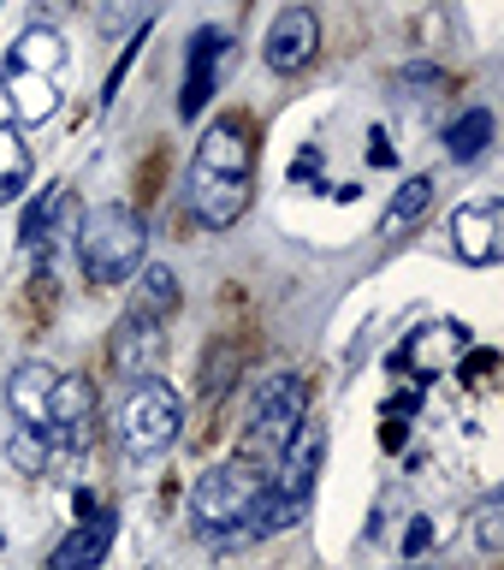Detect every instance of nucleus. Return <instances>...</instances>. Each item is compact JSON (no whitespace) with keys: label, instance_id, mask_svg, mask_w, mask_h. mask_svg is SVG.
Segmentation results:
<instances>
[{"label":"nucleus","instance_id":"nucleus-1","mask_svg":"<svg viewBox=\"0 0 504 570\" xmlns=\"http://www.w3.org/2000/svg\"><path fill=\"white\" fill-rule=\"evenodd\" d=\"M261 505H267V475L249 458L214 463L190 488V517L202 529V541H214V547L261 541Z\"/></svg>","mask_w":504,"mask_h":570},{"label":"nucleus","instance_id":"nucleus-2","mask_svg":"<svg viewBox=\"0 0 504 570\" xmlns=\"http://www.w3.org/2000/svg\"><path fill=\"white\" fill-rule=\"evenodd\" d=\"M142 249H149V226H142L137 208L125 203H101L83 214L78 226V267L89 285H125L142 267Z\"/></svg>","mask_w":504,"mask_h":570},{"label":"nucleus","instance_id":"nucleus-3","mask_svg":"<svg viewBox=\"0 0 504 570\" xmlns=\"http://www.w3.org/2000/svg\"><path fill=\"white\" fill-rule=\"evenodd\" d=\"M320 458H327V428L303 416V422H297V434L279 445V475L267 481L261 534H274V529H291V523H303V511H309V499H315V475H320Z\"/></svg>","mask_w":504,"mask_h":570},{"label":"nucleus","instance_id":"nucleus-4","mask_svg":"<svg viewBox=\"0 0 504 570\" xmlns=\"http://www.w3.org/2000/svg\"><path fill=\"white\" fill-rule=\"evenodd\" d=\"M113 434H119V452H125V458H137V463H142V458L172 452L178 434H185V399H178L167 381L142 374V381L125 392Z\"/></svg>","mask_w":504,"mask_h":570},{"label":"nucleus","instance_id":"nucleus-5","mask_svg":"<svg viewBox=\"0 0 504 570\" xmlns=\"http://www.w3.org/2000/svg\"><path fill=\"white\" fill-rule=\"evenodd\" d=\"M303 416H309V381L303 374H267L256 386V410H249V445L279 458V445L297 434Z\"/></svg>","mask_w":504,"mask_h":570},{"label":"nucleus","instance_id":"nucleus-6","mask_svg":"<svg viewBox=\"0 0 504 570\" xmlns=\"http://www.w3.org/2000/svg\"><path fill=\"white\" fill-rule=\"evenodd\" d=\"M315 53H320V18H315V7L291 0V7L267 24L261 60H267V71H279V78H297L303 66H315Z\"/></svg>","mask_w":504,"mask_h":570},{"label":"nucleus","instance_id":"nucleus-7","mask_svg":"<svg viewBox=\"0 0 504 570\" xmlns=\"http://www.w3.org/2000/svg\"><path fill=\"white\" fill-rule=\"evenodd\" d=\"M185 196H190L196 226L226 232V226H238L244 208H249V178H220V173L190 167V190H185Z\"/></svg>","mask_w":504,"mask_h":570},{"label":"nucleus","instance_id":"nucleus-8","mask_svg":"<svg viewBox=\"0 0 504 570\" xmlns=\"http://www.w3.org/2000/svg\"><path fill=\"white\" fill-rule=\"evenodd\" d=\"M452 249H457V262H470V267H493L498 262V238H504V208L498 203H463L452 214Z\"/></svg>","mask_w":504,"mask_h":570},{"label":"nucleus","instance_id":"nucleus-9","mask_svg":"<svg viewBox=\"0 0 504 570\" xmlns=\"http://www.w3.org/2000/svg\"><path fill=\"white\" fill-rule=\"evenodd\" d=\"M190 167L220 173V178H256V142H249V125H244V119L208 125L202 142H196V160H190Z\"/></svg>","mask_w":504,"mask_h":570},{"label":"nucleus","instance_id":"nucleus-10","mask_svg":"<svg viewBox=\"0 0 504 570\" xmlns=\"http://www.w3.org/2000/svg\"><path fill=\"white\" fill-rule=\"evenodd\" d=\"M178 303H185V292H178V274L167 262H149L131 274V297H125V315L131 321H149V327H172Z\"/></svg>","mask_w":504,"mask_h":570},{"label":"nucleus","instance_id":"nucleus-11","mask_svg":"<svg viewBox=\"0 0 504 570\" xmlns=\"http://www.w3.org/2000/svg\"><path fill=\"white\" fill-rule=\"evenodd\" d=\"M220 60H226V30H196L190 36V66H185V96H178V114L196 119L202 107L214 101V78H220Z\"/></svg>","mask_w":504,"mask_h":570},{"label":"nucleus","instance_id":"nucleus-12","mask_svg":"<svg viewBox=\"0 0 504 570\" xmlns=\"http://www.w3.org/2000/svg\"><path fill=\"white\" fill-rule=\"evenodd\" d=\"M113 534H119V517H113V511L83 517V523L48 552V570H96L107 552H113Z\"/></svg>","mask_w":504,"mask_h":570},{"label":"nucleus","instance_id":"nucleus-13","mask_svg":"<svg viewBox=\"0 0 504 570\" xmlns=\"http://www.w3.org/2000/svg\"><path fill=\"white\" fill-rule=\"evenodd\" d=\"M89 422H96V386L83 381V374H53V399H48V422L66 445H78L89 434Z\"/></svg>","mask_w":504,"mask_h":570},{"label":"nucleus","instance_id":"nucleus-14","mask_svg":"<svg viewBox=\"0 0 504 570\" xmlns=\"http://www.w3.org/2000/svg\"><path fill=\"white\" fill-rule=\"evenodd\" d=\"M7 101H12V114L18 119H30V125H42L53 107H60V96H53V78L48 71H30V66H12L7 60Z\"/></svg>","mask_w":504,"mask_h":570},{"label":"nucleus","instance_id":"nucleus-15","mask_svg":"<svg viewBox=\"0 0 504 570\" xmlns=\"http://www.w3.org/2000/svg\"><path fill=\"white\" fill-rule=\"evenodd\" d=\"M48 399H53V368L48 363H18L7 381V404L18 422H48Z\"/></svg>","mask_w":504,"mask_h":570},{"label":"nucleus","instance_id":"nucleus-16","mask_svg":"<svg viewBox=\"0 0 504 570\" xmlns=\"http://www.w3.org/2000/svg\"><path fill=\"white\" fill-rule=\"evenodd\" d=\"M155 356H160V327L119 315V327H113V363L131 374V381H142V374L155 368Z\"/></svg>","mask_w":504,"mask_h":570},{"label":"nucleus","instance_id":"nucleus-17","mask_svg":"<svg viewBox=\"0 0 504 570\" xmlns=\"http://www.w3.org/2000/svg\"><path fill=\"white\" fill-rule=\"evenodd\" d=\"M60 214H66V185H48V190H36V203L24 208V220H18V238H24V249H42L60 238Z\"/></svg>","mask_w":504,"mask_h":570},{"label":"nucleus","instance_id":"nucleus-18","mask_svg":"<svg viewBox=\"0 0 504 570\" xmlns=\"http://www.w3.org/2000/svg\"><path fill=\"white\" fill-rule=\"evenodd\" d=\"M36 178V155L18 125H0V203H18Z\"/></svg>","mask_w":504,"mask_h":570},{"label":"nucleus","instance_id":"nucleus-19","mask_svg":"<svg viewBox=\"0 0 504 570\" xmlns=\"http://www.w3.org/2000/svg\"><path fill=\"white\" fill-rule=\"evenodd\" d=\"M427 203H434V178L416 173L409 185H398V196H392V208L381 214V238H398L404 226H416L422 214H427Z\"/></svg>","mask_w":504,"mask_h":570},{"label":"nucleus","instance_id":"nucleus-20","mask_svg":"<svg viewBox=\"0 0 504 570\" xmlns=\"http://www.w3.org/2000/svg\"><path fill=\"white\" fill-rule=\"evenodd\" d=\"M487 142H493V114H487V107H470V114L445 131L452 160H481V155H487Z\"/></svg>","mask_w":504,"mask_h":570},{"label":"nucleus","instance_id":"nucleus-21","mask_svg":"<svg viewBox=\"0 0 504 570\" xmlns=\"http://www.w3.org/2000/svg\"><path fill=\"white\" fill-rule=\"evenodd\" d=\"M48 458H53V440H48L42 422H24V428H18V434L7 440V463H12L18 475H42Z\"/></svg>","mask_w":504,"mask_h":570},{"label":"nucleus","instance_id":"nucleus-22","mask_svg":"<svg viewBox=\"0 0 504 570\" xmlns=\"http://www.w3.org/2000/svg\"><path fill=\"white\" fill-rule=\"evenodd\" d=\"M60 60H66V53H60V36H53V30H24V36H18L12 66H30V71H48V78H53Z\"/></svg>","mask_w":504,"mask_h":570},{"label":"nucleus","instance_id":"nucleus-23","mask_svg":"<svg viewBox=\"0 0 504 570\" xmlns=\"http://www.w3.org/2000/svg\"><path fill=\"white\" fill-rule=\"evenodd\" d=\"M470 523H475V547H481V552H498V547H504V493L481 499Z\"/></svg>","mask_w":504,"mask_h":570}]
</instances>
